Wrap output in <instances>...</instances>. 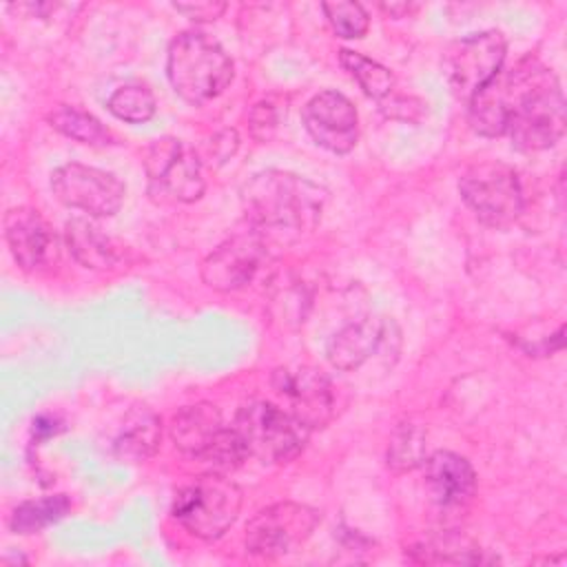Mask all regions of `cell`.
<instances>
[{
  "mask_svg": "<svg viewBox=\"0 0 567 567\" xmlns=\"http://www.w3.org/2000/svg\"><path fill=\"white\" fill-rule=\"evenodd\" d=\"M326 188L288 171H264L241 188L250 228L277 239H299L317 228L326 206Z\"/></svg>",
  "mask_w": 567,
  "mask_h": 567,
  "instance_id": "6da1fadb",
  "label": "cell"
},
{
  "mask_svg": "<svg viewBox=\"0 0 567 567\" xmlns=\"http://www.w3.org/2000/svg\"><path fill=\"white\" fill-rule=\"evenodd\" d=\"M512 106L507 133L520 151L554 146L565 133V100L556 75L538 60L525 58L509 69Z\"/></svg>",
  "mask_w": 567,
  "mask_h": 567,
  "instance_id": "7a4b0ae2",
  "label": "cell"
},
{
  "mask_svg": "<svg viewBox=\"0 0 567 567\" xmlns=\"http://www.w3.org/2000/svg\"><path fill=\"white\" fill-rule=\"evenodd\" d=\"M166 73L182 100L204 104L233 82V60L206 33L186 31L168 47Z\"/></svg>",
  "mask_w": 567,
  "mask_h": 567,
  "instance_id": "3957f363",
  "label": "cell"
},
{
  "mask_svg": "<svg viewBox=\"0 0 567 567\" xmlns=\"http://www.w3.org/2000/svg\"><path fill=\"white\" fill-rule=\"evenodd\" d=\"M239 509L241 489L219 472L195 478L173 501L175 520L204 540L219 538L237 520Z\"/></svg>",
  "mask_w": 567,
  "mask_h": 567,
  "instance_id": "277c9868",
  "label": "cell"
},
{
  "mask_svg": "<svg viewBox=\"0 0 567 567\" xmlns=\"http://www.w3.org/2000/svg\"><path fill=\"white\" fill-rule=\"evenodd\" d=\"M235 430L241 436L248 456L264 463L292 461L301 454L312 432L288 410H281L268 401L246 403L237 412Z\"/></svg>",
  "mask_w": 567,
  "mask_h": 567,
  "instance_id": "5b68a950",
  "label": "cell"
},
{
  "mask_svg": "<svg viewBox=\"0 0 567 567\" xmlns=\"http://www.w3.org/2000/svg\"><path fill=\"white\" fill-rule=\"evenodd\" d=\"M458 190L476 217L494 228H505L523 213L518 175L503 162L472 164L458 179Z\"/></svg>",
  "mask_w": 567,
  "mask_h": 567,
  "instance_id": "8992f818",
  "label": "cell"
},
{
  "mask_svg": "<svg viewBox=\"0 0 567 567\" xmlns=\"http://www.w3.org/2000/svg\"><path fill=\"white\" fill-rule=\"evenodd\" d=\"M148 190L173 202H195L204 193L202 159L182 140L162 137L151 144L144 159Z\"/></svg>",
  "mask_w": 567,
  "mask_h": 567,
  "instance_id": "52a82bcc",
  "label": "cell"
},
{
  "mask_svg": "<svg viewBox=\"0 0 567 567\" xmlns=\"http://www.w3.org/2000/svg\"><path fill=\"white\" fill-rule=\"evenodd\" d=\"M319 523V512L299 503H275L246 527V549L255 556L277 558L295 551L308 540Z\"/></svg>",
  "mask_w": 567,
  "mask_h": 567,
  "instance_id": "ba28073f",
  "label": "cell"
},
{
  "mask_svg": "<svg viewBox=\"0 0 567 567\" xmlns=\"http://www.w3.org/2000/svg\"><path fill=\"white\" fill-rule=\"evenodd\" d=\"M505 60V38L498 31H481L456 40L445 53V75L454 95L472 100L496 78Z\"/></svg>",
  "mask_w": 567,
  "mask_h": 567,
  "instance_id": "9c48e42d",
  "label": "cell"
},
{
  "mask_svg": "<svg viewBox=\"0 0 567 567\" xmlns=\"http://www.w3.org/2000/svg\"><path fill=\"white\" fill-rule=\"evenodd\" d=\"M51 188L64 206L91 217L115 215L126 195L124 184L115 175L78 162L55 168L51 175Z\"/></svg>",
  "mask_w": 567,
  "mask_h": 567,
  "instance_id": "30bf717a",
  "label": "cell"
},
{
  "mask_svg": "<svg viewBox=\"0 0 567 567\" xmlns=\"http://www.w3.org/2000/svg\"><path fill=\"white\" fill-rule=\"evenodd\" d=\"M272 388L288 405V412L310 430L323 427L334 416V388L330 379L317 368H277L272 372Z\"/></svg>",
  "mask_w": 567,
  "mask_h": 567,
  "instance_id": "8fae6325",
  "label": "cell"
},
{
  "mask_svg": "<svg viewBox=\"0 0 567 567\" xmlns=\"http://www.w3.org/2000/svg\"><path fill=\"white\" fill-rule=\"evenodd\" d=\"M264 259V235L255 228L221 241L202 264V279L213 290L230 292L252 281Z\"/></svg>",
  "mask_w": 567,
  "mask_h": 567,
  "instance_id": "7c38bea8",
  "label": "cell"
},
{
  "mask_svg": "<svg viewBox=\"0 0 567 567\" xmlns=\"http://www.w3.org/2000/svg\"><path fill=\"white\" fill-rule=\"evenodd\" d=\"M4 239L16 264L27 272L49 270L60 259V241L53 228L33 208L20 206L7 210Z\"/></svg>",
  "mask_w": 567,
  "mask_h": 567,
  "instance_id": "4fadbf2b",
  "label": "cell"
},
{
  "mask_svg": "<svg viewBox=\"0 0 567 567\" xmlns=\"http://www.w3.org/2000/svg\"><path fill=\"white\" fill-rule=\"evenodd\" d=\"M308 135L330 153H348L359 140V115L352 102L337 91H321L303 106Z\"/></svg>",
  "mask_w": 567,
  "mask_h": 567,
  "instance_id": "5bb4252c",
  "label": "cell"
},
{
  "mask_svg": "<svg viewBox=\"0 0 567 567\" xmlns=\"http://www.w3.org/2000/svg\"><path fill=\"white\" fill-rule=\"evenodd\" d=\"M423 476L432 501L445 512L463 509L474 498L476 474L470 461L461 454L439 450L432 456H425Z\"/></svg>",
  "mask_w": 567,
  "mask_h": 567,
  "instance_id": "9a60e30c",
  "label": "cell"
},
{
  "mask_svg": "<svg viewBox=\"0 0 567 567\" xmlns=\"http://www.w3.org/2000/svg\"><path fill=\"white\" fill-rule=\"evenodd\" d=\"M388 330L390 326L374 317L348 323L330 337L326 346V357L337 370H357L383 346V341L388 339Z\"/></svg>",
  "mask_w": 567,
  "mask_h": 567,
  "instance_id": "2e32d148",
  "label": "cell"
},
{
  "mask_svg": "<svg viewBox=\"0 0 567 567\" xmlns=\"http://www.w3.org/2000/svg\"><path fill=\"white\" fill-rule=\"evenodd\" d=\"M221 430V412L206 401L182 408L171 421V439L175 447L195 458H202Z\"/></svg>",
  "mask_w": 567,
  "mask_h": 567,
  "instance_id": "e0dca14e",
  "label": "cell"
},
{
  "mask_svg": "<svg viewBox=\"0 0 567 567\" xmlns=\"http://www.w3.org/2000/svg\"><path fill=\"white\" fill-rule=\"evenodd\" d=\"M64 239L75 261H80L84 268L106 270L115 266V261L120 259V252L113 239L91 219L75 217L66 221Z\"/></svg>",
  "mask_w": 567,
  "mask_h": 567,
  "instance_id": "ac0fdd59",
  "label": "cell"
},
{
  "mask_svg": "<svg viewBox=\"0 0 567 567\" xmlns=\"http://www.w3.org/2000/svg\"><path fill=\"white\" fill-rule=\"evenodd\" d=\"M162 441V421L155 412L137 408L126 416L122 432L113 443V454L128 463H140L151 458Z\"/></svg>",
  "mask_w": 567,
  "mask_h": 567,
  "instance_id": "d6986e66",
  "label": "cell"
},
{
  "mask_svg": "<svg viewBox=\"0 0 567 567\" xmlns=\"http://www.w3.org/2000/svg\"><path fill=\"white\" fill-rule=\"evenodd\" d=\"M49 124L60 131L62 135L82 142V144H91V146H102L109 144L111 131L91 113L78 109V106H69V104H58L49 115H47Z\"/></svg>",
  "mask_w": 567,
  "mask_h": 567,
  "instance_id": "ffe728a7",
  "label": "cell"
},
{
  "mask_svg": "<svg viewBox=\"0 0 567 567\" xmlns=\"http://www.w3.org/2000/svg\"><path fill=\"white\" fill-rule=\"evenodd\" d=\"M69 509H71V501L64 494H51L35 501H24L13 509L9 518V527L16 534H35L58 523L60 518H64Z\"/></svg>",
  "mask_w": 567,
  "mask_h": 567,
  "instance_id": "44dd1931",
  "label": "cell"
},
{
  "mask_svg": "<svg viewBox=\"0 0 567 567\" xmlns=\"http://www.w3.org/2000/svg\"><path fill=\"white\" fill-rule=\"evenodd\" d=\"M339 62L357 80V84L363 89L365 95H370L374 100H383L392 93L394 75L388 66H383L357 51H350V49L339 51Z\"/></svg>",
  "mask_w": 567,
  "mask_h": 567,
  "instance_id": "7402d4cb",
  "label": "cell"
},
{
  "mask_svg": "<svg viewBox=\"0 0 567 567\" xmlns=\"http://www.w3.org/2000/svg\"><path fill=\"white\" fill-rule=\"evenodd\" d=\"M414 558L421 563H456V565H474L483 563L481 549L458 534H443L436 538H430L414 549Z\"/></svg>",
  "mask_w": 567,
  "mask_h": 567,
  "instance_id": "603a6c76",
  "label": "cell"
},
{
  "mask_svg": "<svg viewBox=\"0 0 567 567\" xmlns=\"http://www.w3.org/2000/svg\"><path fill=\"white\" fill-rule=\"evenodd\" d=\"M106 106L117 120H124L131 124H142L155 115L157 104H155L153 91L146 84L131 82V84L115 89L111 93V97L106 100Z\"/></svg>",
  "mask_w": 567,
  "mask_h": 567,
  "instance_id": "cb8c5ba5",
  "label": "cell"
},
{
  "mask_svg": "<svg viewBox=\"0 0 567 567\" xmlns=\"http://www.w3.org/2000/svg\"><path fill=\"white\" fill-rule=\"evenodd\" d=\"M425 461V430L414 423H401L388 445V465L394 472H410Z\"/></svg>",
  "mask_w": 567,
  "mask_h": 567,
  "instance_id": "d4e9b609",
  "label": "cell"
},
{
  "mask_svg": "<svg viewBox=\"0 0 567 567\" xmlns=\"http://www.w3.org/2000/svg\"><path fill=\"white\" fill-rule=\"evenodd\" d=\"M246 456H248V450H246L241 436L237 434V430L224 427L217 434V439L210 443V447L202 454V461L210 467V472L228 474V472L237 470L246 461Z\"/></svg>",
  "mask_w": 567,
  "mask_h": 567,
  "instance_id": "484cf974",
  "label": "cell"
},
{
  "mask_svg": "<svg viewBox=\"0 0 567 567\" xmlns=\"http://www.w3.org/2000/svg\"><path fill=\"white\" fill-rule=\"evenodd\" d=\"M323 13L339 38H361L368 31L370 18L359 2H326Z\"/></svg>",
  "mask_w": 567,
  "mask_h": 567,
  "instance_id": "4316f807",
  "label": "cell"
},
{
  "mask_svg": "<svg viewBox=\"0 0 567 567\" xmlns=\"http://www.w3.org/2000/svg\"><path fill=\"white\" fill-rule=\"evenodd\" d=\"M279 126V113L277 106L270 100H264L259 104H255L252 113H250V131L257 140H270L272 133Z\"/></svg>",
  "mask_w": 567,
  "mask_h": 567,
  "instance_id": "83f0119b",
  "label": "cell"
},
{
  "mask_svg": "<svg viewBox=\"0 0 567 567\" xmlns=\"http://www.w3.org/2000/svg\"><path fill=\"white\" fill-rule=\"evenodd\" d=\"M173 9L195 22H210L224 13L226 4L224 2H190V4H173Z\"/></svg>",
  "mask_w": 567,
  "mask_h": 567,
  "instance_id": "f1b7e54d",
  "label": "cell"
},
{
  "mask_svg": "<svg viewBox=\"0 0 567 567\" xmlns=\"http://www.w3.org/2000/svg\"><path fill=\"white\" fill-rule=\"evenodd\" d=\"M239 146V137L235 131H221L210 140V148H208V157L210 162L215 159V164H224L228 157H233V153Z\"/></svg>",
  "mask_w": 567,
  "mask_h": 567,
  "instance_id": "f546056e",
  "label": "cell"
},
{
  "mask_svg": "<svg viewBox=\"0 0 567 567\" xmlns=\"http://www.w3.org/2000/svg\"><path fill=\"white\" fill-rule=\"evenodd\" d=\"M410 4H405V2H401V4H381V11H385L388 16H394V18H401L403 13H410Z\"/></svg>",
  "mask_w": 567,
  "mask_h": 567,
  "instance_id": "4dcf8cb0",
  "label": "cell"
}]
</instances>
